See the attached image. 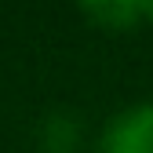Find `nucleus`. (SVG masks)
<instances>
[{
	"label": "nucleus",
	"instance_id": "f257e3e1",
	"mask_svg": "<svg viewBox=\"0 0 153 153\" xmlns=\"http://www.w3.org/2000/svg\"><path fill=\"white\" fill-rule=\"evenodd\" d=\"M99 153H153V102L113 113L99 131Z\"/></svg>",
	"mask_w": 153,
	"mask_h": 153
},
{
	"label": "nucleus",
	"instance_id": "7ed1b4c3",
	"mask_svg": "<svg viewBox=\"0 0 153 153\" xmlns=\"http://www.w3.org/2000/svg\"><path fill=\"white\" fill-rule=\"evenodd\" d=\"M76 4L102 29H128V26H135L142 18L139 0H76Z\"/></svg>",
	"mask_w": 153,
	"mask_h": 153
},
{
	"label": "nucleus",
	"instance_id": "20e7f679",
	"mask_svg": "<svg viewBox=\"0 0 153 153\" xmlns=\"http://www.w3.org/2000/svg\"><path fill=\"white\" fill-rule=\"evenodd\" d=\"M139 11H142V18L153 22V0H139Z\"/></svg>",
	"mask_w": 153,
	"mask_h": 153
},
{
	"label": "nucleus",
	"instance_id": "f03ea898",
	"mask_svg": "<svg viewBox=\"0 0 153 153\" xmlns=\"http://www.w3.org/2000/svg\"><path fill=\"white\" fill-rule=\"evenodd\" d=\"M80 120L66 109H55L36 124V153H76L80 149Z\"/></svg>",
	"mask_w": 153,
	"mask_h": 153
}]
</instances>
